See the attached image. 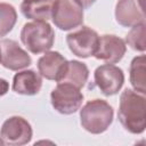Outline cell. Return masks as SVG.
Listing matches in <instances>:
<instances>
[{"label": "cell", "mask_w": 146, "mask_h": 146, "mask_svg": "<svg viewBox=\"0 0 146 146\" xmlns=\"http://www.w3.org/2000/svg\"><path fill=\"white\" fill-rule=\"evenodd\" d=\"M113 115V107L106 100L92 99L80 110V122L84 130L98 135L110 128Z\"/></svg>", "instance_id": "obj_2"}, {"label": "cell", "mask_w": 146, "mask_h": 146, "mask_svg": "<svg viewBox=\"0 0 146 146\" xmlns=\"http://www.w3.org/2000/svg\"><path fill=\"white\" fill-rule=\"evenodd\" d=\"M32 127L22 116L8 117L1 125L0 138L7 145H25L32 139Z\"/></svg>", "instance_id": "obj_7"}, {"label": "cell", "mask_w": 146, "mask_h": 146, "mask_svg": "<svg viewBox=\"0 0 146 146\" xmlns=\"http://www.w3.org/2000/svg\"><path fill=\"white\" fill-rule=\"evenodd\" d=\"M130 83L136 91L145 95L146 92V57L145 55H139L131 60Z\"/></svg>", "instance_id": "obj_16"}, {"label": "cell", "mask_w": 146, "mask_h": 146, "mask_svg": "<svg viewBox=\"0 0 146 146\" xmlns=\"http://www.w3.org/2000/svg\"><path fill=\"white\" fill-rule=\"evenodd\" d=\"M145 34H146V24L141 23L131 27L125 36V42L128 46L139 52H144L146 50L145 43Z\"/></svg>", "instance_id": "obj_18"}, {"label": "cell", "mask_w": 146, "mask_h": 146, "mask_svg": "<svg viewBox=\"0 0 146 146\" xmlns=\"http://www.w3.org/2000/svg\"><path fill=\"white\" fill-rule=\"evenodd\" d=\"M51 19L62 31L73 30L83 23V8L75 0H55Z\"/></svg>", "instance_id": "obj_5"}, {"label": "cell", "mask_w": 146, "mask_h": 146, "mask_svg": "<svg viewBox=\"0 0 146 146\" xmlns=\"http://www.w3.org/2000/svg\"><path fill=\"white\" fill-rule=\"evenodd\" d=\"M8 90H9V83H8V81L5 80V79H2V78H0V97L3 96V95H6L8 92Z\"/></svg>", "instance_id": "obj_19"}, {"label": "cell", "mask_w": 146, "mask_h": 146, "mask_svg": "<svg viewBox=\"0 0 146 146\" xmlns=\"http://www.w3.org/2000/svg\"><path fill=\"white\" fill-rule=\"evenodd\" d=\"M81 89L66 82H58L50 94L52 107L60 114L70 115L81 108L83 95Z\"/></svg>", "instance_id": "obj_4"}, {"label": "cell", "mask_w": 146, "mask_h": 146, "mask_svg": "<svg viewBox=\"0 0 146 146\" xmlns=\"http://www.w3.org/2000/svg\"><path fill=\"white\" fill-rule=\"evenodd\" d=\"M0 62H1V50H0Z\"/></svg>", "instance_id": "obj_22"}, {"label": "cell", "mask_w": 146, "mask_h": 146, "mask_svg": "<svg viewBox=\"0 0 146 146\" xmlns=\"http://www.w3.org/2000/svg\"><path fill=\"white\" fill-rule=\"evenodd\" d=\"M21 41L25 48L34 54H42L54 44L55 32L51 25L44 21H33L24 24L21 31Z\"/></svg>", "instance_id": "obj_3"}, {"label": "cell", "mask_w": 146, "mask_h": 146, "mask_svg": "<svg viewBox=\"0 0 146 146\" xmlns=\"http://www.w3.org/2000/svg\"><path fill=\"white\" fill-rule=\"evenodd\" d=\"M1 65L10 71H19L31 65L32 59L16 41L3 39L0 41Z\"/></svg>", "instance_id": "obj_9"}, {"label": "cell", "mask_w": 146, "mask_h": 146, "mask_svg": "<svg viewBox=\"0 0 146 146\" xmlns=\"http://www.w3.org/2000/svg\"><path fill=\"white\" fill-rule=\"evenodd\" d=\"M117 117L123 128L133 135L144 132L146 128V98L144 94L125 89L120 96Z\"/></svg>", "instance_id": "obj_1"}, {"label": "cell", "mask_w": 146, "mask_h": 146, "mask_svg": "<svg viewBox=\"0 0 146 146\" xmlns=\"http://www.w3.org/2000/svg\"><path fill=\"white\" fill-rule=\"evenodd\" d=\"M99 41L98 33L88 27L82 26L66 35V43L73 55L80 58H88L94 56Z\"/></svg>", "instance_id": "obj_6"}, {"label": "cell", "mask_w": 146, "mask_h": 146, "mask_svg": "<svg viewBox=\"0 0 146 146\" xmlns=\"http://www.w3.org/2000/svg\"><path fill=\"white\" fill-rule=\"evenodd\" d=\"M2 144H3V141H2V139L0 138V145H2Z\"/></svg>", "instance_id": "obj_21"}, {"label": "cell", "mask_w": 146, "mask_h": 146, "mask_svg": "<svg viewBox=\"0 0 146 146\" xmlns=\"http://www.w3.org/2000/svg\"><path fill=\"white\" fill-rule=\"evenodd\" d=\"M55 0H23L21 3L22 14L33 21H49L52 14Z\"/></svg>", "instance_id": "obj_14"}, {"label": "cell", "mask_w": 146, "mask_h": 146, "mask_svg": "<svg viewBox=\"0 0 146 146\" xmlns=\"http://www.w3.org/2000/svg\"><path fill=\"white\" fill-rule=\"evenodd\" d=\"M94 79L95 84L105 96L116 95L124 83L123 71L113 64H104L98 66L95 70Z\"/></svg>", "instance_id": "obj_8"}, {"label": "cell", "mask_w": 146, "mask_h": 146, "mask_svg": "<svg viewBox=\"0 0 146 146\" xmlns=\"http://www.w3.org/2000/svg\"><path fill=\"white\" fill-rule=\"evenodd\" d=\"M83 9H87V8H89V7H91L95 2H96V0H75Z\"/></svg>", "instance_id": "obj_20"}, {"label": "cell", "mask_w": 146, "mask_h": 146, "mask_svg": "<svg viewBox=\"0 0 146 146\" xmlns=\"http://www.w3.org/2000/svg\"><path fill=\"white\" fill-rule=\"evenodd\" d=\"M66 63H67L66 58L63 55H60L58 51L48 50L38 60L39 74L47 80H52L58 82L63 74Z\"/></svg>", "instance_id": "obj_12"}, {"label": "cell", "mask_w": 146, "mask_h": 146, "mask_svg": "<svg viewBox=\"0 0 146 146\" xmlns=\"http://www.w3.org/2000/svg\"><path fill=\"white\" fill-rule=\"evenodd\" d=\"M17 21V13L14 6L7 2H0V38L7 35Z\"/></svg>", "instance_id": "obj_17"}, {"label": "cell", "mask_w": 146, "mask_h": 146, "mask_svg": "<svg viewBox=\"0 0 146 146\" xmlns=\"http://www.w3.org/2000/svg\"><path fill=\"white\" fill-rule=\"evenodd\" d=\"M89 78V70L87 65L79 60H67L63 74L58 82H66L81 89ZM57 82V83H58Z\"/></svg>", "instance_id": "obj_15"}, {"label": "cell", "mask_w": 146, "mask_h": 146, "mask_svg": "<svg viewBox=\"0 0 146 146\" xmlns=\"http://www.w3.org/2000/svg\"><path fill=\"white\" fill-rule=\"evenodd\" d=\"M145 0H119L115 6L116 22L124 27L145 23Z\"/></svg>", "instance_id": "obj_11"}, {"label": "cell", "mask_w": 146, "mask_h": 146, "mask_svg": "<svg viewBox=\"0 0 146 146\" xmlns=\"http://www.w3.org/2000/svg\"><path fill=\"white\" fill-rule=\"evenodd\" d=\"M41 87H42L41 75L33 70H24L14 75L13 90L16 94L33 96L40 91Z\"/></svg>", "instance_id": "obj_13"}, {"label": "cell", "mask_w": 146, "mask_h": 146, "mask_svg": "<svg viewBox=\"0 0 146 146\" xmlns=\"http://www.w3.org/2000/svg\"><path fill=\"white\" fill-rule=\"evenodd\" d=\"M127 44L124 40L113 34H104L99 36L97 50L94 56L106 64H115L123 58Z\"/></svg>", "instance_id": "obj_10"}]
</instances>
